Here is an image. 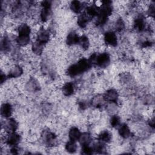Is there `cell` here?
<instances>
[{
    "instance_id": "cell-21",
    "label": "cell",
    "mask_w": 155,
    "mask_h": 155,
    "mask_svg": "<svg viewBox=\"0 0 155 155\" xmlns=\"http://www.w3.org/2000/svg\"><path fill=\"white\" fill-rule=\"evenodd\" d=\"M44 45L43 44H41L40 42H38L37 41H35L33 44H31V50L32 52L36 56H40L44 50Z\"/></svg>"
},
{
    "instance_id": "cell-12",
    "label": "cell",
    "mask_w": 155,
    "mask_h": 155,
    "mask_svg": "<svg viewBox=\"0 0 155 155\" xmlns=\"http://www.w3.org/2000/svg\"><path fill=\"white\" fill-rule=\"evenodd\" d=\"M90 18L85 13V12L81 13L79 15L77 19V24L81 28H85L87 27L89 23Z\"/></svg>"
},
{
    "instance_id": "cell-34",
    "label": "cell",
    "mask_w": 155,
    "mask_h": 155,
    "mask_svg": "<svg viewBox=\"0 0 155 155\" xmlns=\"http://www.w3.org/2000/svg\"><path fill=\"white\" fill-rule=\"evenodd\" d=\"M155 7H154V4L150 3V4L148 5V8H147V13L149 16L151 18H154V13H155Z\"/></svg>"
},
{
    "instance_id": "cell-29",
    "label": "cell",
    "mask_w": 155,
    "mask_h": 155,
    "mask_svg": "<svg viewBox=\"0 0 155 155\" xmlns=\"http://www.w3.org/2000/svg\"><path fill=\"white\" fill-rule=\"evenodd\" d=\"M93 151H95L98 153H103L104 151L105 150V144L101 141H99L94 143L92 147Z\"/></svg>"
},
{
    "instance_id": "cell-3",
    "label": "cell",
    "mask_w": 155,
    "mask_h": 155,
    "mask_svg": "<svg viewBox=\"0 0 155 155\" xmlns=\"http://www.w3.org/2000/svg\"><path fill=\"white\" fill-rule=\"evenodd\" d=\"M41 136L44 143L48 146H53L57 142L56 135L48 130L43 131Z\"/></svg>"
},
{
    "instance_id": "cell-16",
    "label": "cell",
    "mask_w": 155,
    "mask_h": 155,
    "mask_svg": "<svg viewBox=\"0 0 155 155\" xmlns=\"http://www.w3.org/2000/svg\"><path fill=\"white\" fill-rule=\"evenodd\" d=\"M70 8L74 13H79L84 8V4L79 1H73L70 2Z\"/></svg>"
},
{
    "instance_id": "cell-23",
    "label": "cell",
    "mask_w": 155,
    "mask_h": 155,
    "mask_svg": "<svg viewBox=\"0 0 155 155\" xmlns=\"http://www.w3.org/2000/svg\"><path fill=\"white\" fill-rule=\"evenodd\" d=\"M91 140H92V137L91 134L85 132V133H81L78 140L80 144L82 146H84V145H90V143L91 142Z\"/></svg>"
},
{
    "instance_id": "cell-19",
    "label": "cell",
    "mask_w": 155,
    "mask_h": 155,
    "mask_svg": "<svg viewBox=\"0 0 155 155\" xmlns=\"http://www.w3.org/2000/svg\"><path fill=\"white\" fill-rule=\"evenodd\" d=\"M51 7H42L40 12V19L43 22H47L51 15Z\"/></svg>"
},
{
    "instance_id": "cell-28",
    "label": "cell",
    "mask_w": 155,
    "mask_h": 155,
    "mask_svg": "<svg viewBox=\"0 0 155 155\" xmlns=\"http://www.w3.org/2000/svg\"><path fill=\"white\" fill-rule=\"evenodd\" d=\"M39 84L35 79H31L26 85V88L28 91H35L39 90Z\"/></svg>"
},
{
    "instance_id": "cell-24",
    "label": "cell",
    "mask_w": 155,
    "mask_h": 155,
    "mask_svg": "<svg viewBox=\"0 0 155 155\" xmlns=\"http://www.w3.org/2000/svg\"><path fill=\"white\" fill-rule=\"evenodd\" d=\"M104 102H106V101L104 100V97L102 96L97 95L92 99L91 105L96 108H99L104 106Z\"/></svg>"
},
{
    "instance_id": "cell-15",
    "label": "cell",
    "mask_w": 155,
    "mask_h": 155,
    "mask_svg": "<svg viewBox=\"0 0 155 155\" xmlns=\"http://www.w3.org/2000/svg\"><path fill=\"white\" fill-rule=\"evenodd\" d=\"M75 90V86L73 82H67L65 84L63 85L62 87V91L63 94L66 96H71Z\"/></svg>"
},
{
    "instance_id": "cell-11",
    "label": "cell",
    "mask_w": 155,
    "mask_h": 155,
    "mask_svg": "<svg viewBox=\"0 0 155 155\" xmlns=\"http://www.w3.org/2000/svg\"><path fill=\"white\" fill-rule=\"evenodd\" d=\"M13 113V107L9 103H4L2 104L1 107V115L2 117L8 119Z\"/></svg>"
},
{
    "instance_id": "cell-26",
    "label": "cell",
    "mask_w": 155,
    "mask_h": 155,
    "mask_svg": "<svg viewBox=\"0 0 155 155\" xmlns=\"http://www.w3.org/2000/svg\"><path fill=\"white\" fill-rule=\"evenodd\" d=\"M78 44L83 50H88L90 44L88 38L85 35H82L80 36Z\"/></svg>"
},
{
    "instance_id": "cell-30",
    "label": "cell",
    "mask_w": 155,
    "mask_h": 155,
    "mask_svg": "<svg viewBox=\"0 0 155 155\" xmlns=\"http://www.w3.org/2000/svg\"><path fill=\"white\" fill-rule=\"evenodd\" d=\"M125 27V24L124 21L121 18H117L114 24V28L116 31H117V32H120L124 30Z\"/></svg>"
},
{
    "instance_id": "cell-33",
    "label": "cell",
    "mask_w": 155,
    "mask_h": 155,
    "mask_svg": "<svg viewBox=\"0 0 155 155\" xmlns=\"http://www.w3.org/2000/svg\"><path fill=\"white\" fill-rule=\"evenodd\" d=\"M81 153L84 154H91L93 153V150L92 147H90L89 145L82 146Z\"/></svg>"
},
{
    "instance_id": "cell-8",
    "label": "cell",
    "mask_w": 155,
    "mask_h": 155,
    "mask_svg": "<svg viewBox=\"0 0 155 155\" xmlns=\"http://www.w3.org/2000/svg\"><path fill=\"white\" fill-rule=\"evenodd\" d=\"M104 100L111 103H116L118 101L119 94L114 89L108 90L103 96Z\"/></svg>"
},
{
    "instance_id": "cell-7",
    "label": "cell",
    "mask_w": 155,
    "mask_h": 155,
    "mask_svg": "<svg viewBox=\"0 0 155 155\" xmlns=\"http://www.w3.org/2000/svg\"><path fill=\"white\" fill-rule=\"evenodd\" d=\"M133 27L136 31L139 32L145 30L146 28V21L142 15H139L135 18L133 22Z\"/></svg>"
},
{
    "instance_id": "cell-27",
    "label": "cell",
    "mask_w": 155,
    "mask_h": 155,
    "mask_svg": "<svg viewBox=\"0 0 155 155\" xmlns=\"http://www.w3.org/2000/svg\"><path fill=\"white\" fill-rule=\"evenodd\" d=\"M65 150L70 153H75L78 149V145L76 143V141L70 140L66 143L65 145Z\"/></svg>"
},
{
    "instance_id": "cell-6",
    "label": "cell",
    "mask_w": 155,
    "mask_h": 155,
    "mask_svg": "<svg viewBox=\"0 0 155 155\" xmlns=\"http://www.w3.org/2000/svg\"><path fill=\"white\" fill-rule=\"evenodd\" d=\"M21 139V136L15 132L9 133L5 138L6 143L11 147H16L20 142Z\"/></svg>"
},
{
    "instance_id": "cell-14",
    "label": "cell",
    "mask_w": 155,
    "mask_h": 155,
    "mask_svg": "<svg viewBox=\"0 0 155 155\" xmlns=\"http://www.w3.org/2000/svg\"><path fill=\"white\" fill-rule=\"evenodd\" d=\"M23 73L22 68L18 65L12 67L8 72V77L10 78H16L20 77Z\"/></svg>"
},
{
    "instance_id": "cell-1",
    "label": "cell",
    "mask_w": 155,
    "mask_h": 155,
    "mask_svg": "<svg viewBox=\"0 0 155 155\" xmlns=\"http://www.w3.org/2000/svg\"><path fill=\"white\" fill-rule=\"evenodd\" d=\"M91 66L88 59L82 58L77 63L69 66L67 70V73L70 77H75L88 71Z\"/></svg>"
},
{
    "instance_id": "cell-13",
    "label": "cell",
    "mask_w": 155,
    "mask_h": 155,
    "mask_svg": "<svg viewBox=\"0 0 155 155\" xmlns=\"http://www.w3.org/2000/svg\"><path fill=\"white\" fill-rule=\"evenodd\" d=\"M118 133L123 139H128L131 136V132L129 127L126 124H120L119 126Z\"/></svg>"
},
{
    "instance_id": "cell-2",
    "label": "cell",
    "mask_w": 155,
    "mask_h": 155,
    "mask_svg": "<svg viewBox=\"0 0 155 155\" xmlns=\"http://www.w3.org/2000/svg\"><path fill=\"white\" fill-rule=\"evenodd\" d=\"M110 56L107 52H102L101 53H93L88 61L91 65H95L101 68H105L107 67L110 62Z\"/></svg>"
},
{
    "instance_id": "cell-4",
    "label": "cell",
    "mask_w": 155,
    "mask_h": 155,
    "mask_svg": "<svg viewBox=\"0 0 155 155\" xmlns=\"http://www.w3.org/2000/svg\"><path fill=\"white\" fill-rule=\"evenodd\" d=\"M50 38V34L48 30L45 29L44 27H41L37 31L36 39L38 42L45 45L48 42Z\"/></svg>"
},
{
    "instance_id": "cell-5",
    "label": "cell",
    "mask_w": 155,
    "mask_h": 155,
    "mask_svg": "<svg viewBox=\"0 0 155 155\" xmlns=\"http://www.w3.org/2000/svg\"><path fill=\"white\" fill-rule=\"evenodd\" d=\"M103 40L105 44L111 47H116L118 43L117 36L116 33L112 31H107L104 35Z\"/></svg>"
},
{
    "instance_id": "cell-35",
    "label": "cell",
    "mask_w": 155,
    "mask_h": 155,
    "mask_svg": "<svg viewBox=\"0 0 155 155\" xmlns=\"http://www.w3.org/2000/svg\"><path fill=\"white\" fill-rule=\"evenodd\" d=\"M0 79H1V83L2 84L3 82H4L6 79H7V76L5 74H4L2 72L1 73V76H0Z\"/></svg>"
},
{
    "instance_id": "cell-31",
    "label": "cell",
    "mask_w": 155,
    "mask_h": 155,
    "mask_svg": "<svg viewBox=\"0 0 155 155\" xmlns=\"http://www.w3.org/2000/svg\"><path fill=\"white\" fill-rule=\"evenodd\" d=\"M10 47V42L7 36H4L1 42V51H8Z\"/></svg>"
},
{
    "instance_id": "cell-9",
    "label": "cell",
    "mask_w": 155,
    "mask_h": 155,
    "mask_svg": "<svg viewBox=\"0 0 155 155\" xmlns=\"http://www.w3.org/2000/svg\"><path fill=\"white\" fill-rule=\"evenodd\" d=\"M18 124L15 119L8 118L4 122V130L7 132H15L18 129Z\"/></svg>"
},
{
    "instance_id": "cell-25",
    "label": "cell",
    "mask_w": 155,
    "mask_h": 155,
    "mask_svg": "<svg viewBox=\"0 0 155 155\" xmlns=\"http://www.w3.org/2000/svg\"><path fill=\"white\" fill-rule=\"evenodd\" d=\"M30 41V36L18 35L16 39V43L21 47H25Z\"/></svg>"
},
{
    "instance_id": "cell-18",
    "label": "cell",
    "mask_w": 155,
    "mask_h": 155,
    "mask_svg": "<svg viewBox=\"0 0 155 155\" xmlns=\"http://www.w3.org/2000/svg\"><path fill=\"white\" fill-rule=\"evenodd\" d=\"M99 12V7L96 4H92L85 8V13L91 18L97 16Z\"/></svg>"
},
{
    "instance_id": "cell-22",
    "label": "cell",
    "mask_w": 155,
    "mask_h": 155,
    "mask_svg": "<svg viewBox=\"0 0 155 155\" xmlns=\"http://www.w3.org/2000/svg\"><path fill=\"white\" fill-rule=\"evenodd\" d=\"M31 32V29L27 24H22L19 25L18 28V35H25V36H30Z\"/></svg>"
},
{
    "instance_id": "cell-17",
    "label": "cell",
    "mask_w": 155,
    "mask_h": 155,
    "mask_svg": "<svg viewBox=\"0 0 155 155\" xmlns=\"http://www.w3.org/2000/svg\"><path fill=\"white\" fill-rule=\"evenodd\" d=\"M112 135L111 133L108 130L102 131L97 136V139L99 141H101L103 143H108L110 142L111 140Z\"/></svg>"
},
{
    "instance_id": "cell-20",
    "label": "cell",
    "mask_w": 155,
    "mask_h": 155,
    "mask_svg": "<svg viewBox=\"0 0 155 155\" xmlns=\"http://www.w3.org/2000/svg\"><path fill=\"white\" fill-rule=\"evenodd\" d=\"M81 133L79 129L76 127H72L68 131V137L70 140L77 141L79 140Z\"/></svg>"
},
{
    "instance_id": "cell-10",
    "label": "cell",
    "mask_w": 155,
    "mask_h": 155,
    "mask_svg": "<svg viewBox=\"0 0 155 155\" xmlns=\"http://www.w3.org/2000/svg\"><path fill=\"white\" fill-rule=\"evenodd\" d=\"M79 38L78 34L75 31H70L66 36L65 42L69 46H73L76 44H78Z\"/></svg>"
},
{
    "instance_id": "cell-32",
    "label": "cell",
    "mask_w": 155,
    "mask_h": 155,
    "mask_svg": "<svg viewBox=\"0 0 155 155\" xmlns=\"http://www.w3.org/2000/svg\"><path fill=\"white\" fill-rule=\"evenodd\" d=\"M110 125L113 128L118 127L120 125V118L117 114L113 115L110 119Z\"/></svg>"
}]
</instances>
